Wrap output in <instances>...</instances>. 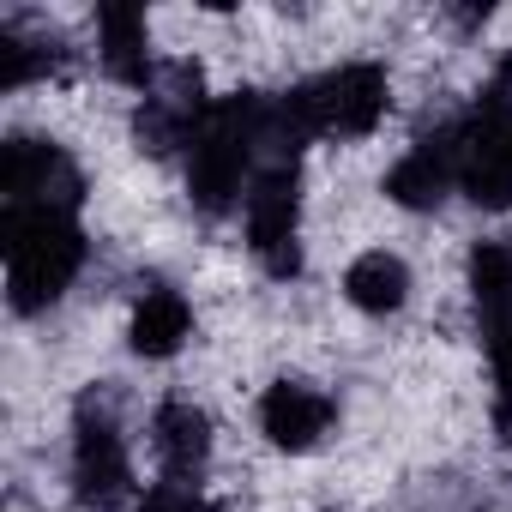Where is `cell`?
Segmentation results:
<instances>
[{"label": "cell", "instance_id": "obj_1", "mask_svg": "<svg viewBox=\"0 0 512 512\" xmlns=\"http://www.w3.org/2000/svg\"><path fill=\"white\" fill-rule=\"evenodd\" d=\"M85 272V229L73 211L7 205V296L13 314H43Z\"/></svg>", "mask_w": 512, "mask_h": 512}, {"label": "cell", "instance_id": "obj_2", "mask_svg": "<svg viewBox=\"0 0 512 512\" xmlns=\"http://www.w3.org/2000/svg\"><path fill=\"white\" fill-rule=\"evenodd\" d=\"M241 229L272 278H296V266H302V193H296L290 163H266L253 175V187L241 199Z\"/></svg>", "mask_w": 512, "mask_h": 512}, {"label": "cell", "instance_id": "obj_3", "mask_svg": "<svg viewBox=\"0 0 512 512\" xmlns=\"http://www.w3.org/2000/svg\"><path fill=\"white\" fill-rule=\"evenodd\" d=\"M338 428V398L314 380H272L260 392V434L266 446L290 452V458H308L332 440Z\"/></svg>", "mask_w": 512, "mask_h": 512}, {"label": "cell", "instance_id": "obj_4", "mask_svg": "<svg viewBox=\"0 0 512 512\" xmlns=\"http://www.w3.org/2000/svg\"><path fill=\"white\" fill-rule=\"evenodd\" d=\"M67 470H73V494L85 506H115V500L133 494V452H127V440H121V428H115L109 410L85 404V416L73 428Z\"/></svg>", "mask_w": 512, "mask_h": 512}, {"label": "cell", "instance_id": "obj_5", "mask_svg": "<svg viewBox=\"0 0 512 512\" xmlns=\"http://www.w3.org/2000/svg\"><path fill=\"white\" fill-rule=\"evenodd\" d=\"M193 302L181 296V290H169V284H157V290H139L133 296V308H127V344H133V356H145V362H169V356H181L187 344H193Z\"/></svg>", "mask_w": 512, "mask_h": 512}, {"label": "cell", "instance_id": "obj_6", "mask_svg": "<svg viewBox=\"0 0 512 512\" xmlns=\"http://www.w3.org/2000/svg\"><path fill=\"white\" fill-rule=\"evenodd\" d=\"M410 260L398 247H362L356 260L344 266V302L356 308V314H368V320H386V314H404L410 308Z\"/></svg>", "mask_w": 512, "mask_h": 512}, {"label": "cell", "instance_id": "obj_7", "mask_svg": "<svg viewBox=\"0 0 512 512\" xmlns=\"http://www.w3.org/2000/svg\"><path fill=\"white\" fill-rule=\"evenodd\" d=\"M151 452L163 464V482H193L211 458V416L193 398H169L151 416Z\"/></svg>", "mask_w": 512, "mask_h": 512}, {"label": "cell", "instance_id": "obj_8", "mask_svg": "<svg viewBox=\"0 0 512 512\" xmlns=\"http://www.w3.org/2000/svg\"><path fill=\"white\" fill-rule=\"evenodd\" d=\"M464 284L482 308V320L494 314H512V241L506 235H488L470 247V260H464Z\"/></svg>", "mask_w": 512, "mask_h": 512}]
</instances>
